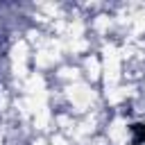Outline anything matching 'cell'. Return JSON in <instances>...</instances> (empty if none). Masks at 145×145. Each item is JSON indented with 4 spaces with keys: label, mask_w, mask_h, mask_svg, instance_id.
<instances>
[{
    "label": "cell",
    "mask_w": 145,
    "mask_h": 145,
    "mask_svg": "<svg viewBox=\"0 0 145 145\" xmlns=\"http://www.w3.org/2000/svg\"><path fill=\"white\" fill-rule=\"evenodd\" d=\"M131 129H134V134H136V136H134V143H136V145L143 143V140H145V125H134Z\"/></svg>",
    "instance_id": "6da1fadb"
}]
</instances>
